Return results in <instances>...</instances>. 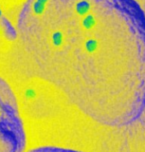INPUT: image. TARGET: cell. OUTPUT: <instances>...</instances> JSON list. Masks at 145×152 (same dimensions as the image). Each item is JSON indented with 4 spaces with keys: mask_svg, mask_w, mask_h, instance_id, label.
<instances>
[{
    "mask_svg": "<svg viewBox=\"0 0 145 152\" xmlns=\"http://www.w3.org/2000/svg\"><path fill=\"white\" fill-rule=\"evenodd\" d=\"M118 0H28L18 22L35 73L85 115L108 126L145 110V35Z\"/></svg>",
    "mask_w": 145,
    "mask_h": 152,
    "instance_id": "cell-1",
    "label": "cell"
},
{
    "mask_svg": "<svg viewBox=\"0 0 145 152\" xmlns=\"http://www.w3.org/2000/svg\"><path fill=\"white\" fill-rule=\"evenodd\" d=\"M27 134L17 98L0 75V152H26Z\"/></svg>",
    "mask_w": 145,
    "mask_h": 152,
    "instance_id": "cell-2",
    "label": "cell"
},
{
    "mask_svg": "<svg viewBox=\"0 0 145 152\" xmlns=\"http://www.w3.org/2000/svg\"><path fill=\"white\" fill-rule=\"evenodd\" d=\"M26 152H83L80 151H77L70 148L60 147V146H54V145H44L39 146L36 148H33Z\"/></svg>",
    "mask_w": 145,
    "mask_h": 152,
    "instance_id": "cell-3",
    "label": "cell"
}]
</instances>
